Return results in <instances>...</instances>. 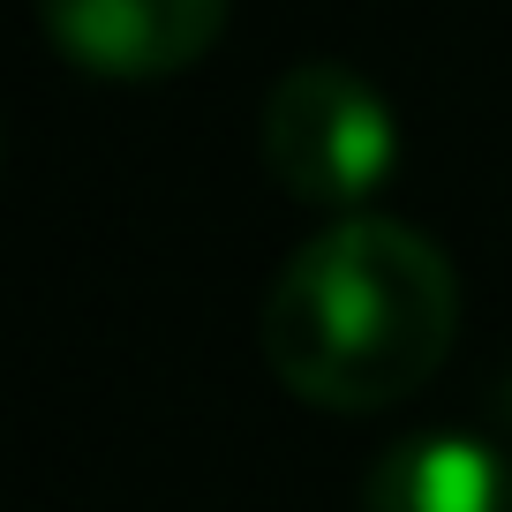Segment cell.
Segmentation results:
<instances>
[{"label": "cell", "mask_w": 512, "mask_h": 512, "mask_svg": "<svg viewBox=\"0 0 512 512\" xmlns=\"http://www.w3.org/2000/svg\"><path fill=\"white\" fill-rule=\"evenodd\" d=\"M256 339L294 400L384 415L445 369L460 339V272L422 226L354 211L279 264Z\"/></svg>", "instance_id": "1"}, {"label": "cell", "mask_w": 512, "mask_h": 512, "mask_svg": "<svg viewBox=\"0 0 512 512\" xmlns=\"http://www.w3.org/2000/svg\"><path fill=\"white\" fill-rule=\"evenodd\" d=\"M264 166L294 204L354 219V204H369L400 166V121L347 61H302L264 98Z\"/></svg>", "instance_id": "2"}, {"label": "cell", "mask_w": 512, "mask_h": 512, "mask_svg": "<svg viewBox=\"0 0 512 512\" xmlns=\"http://www.w3.org/2000/svg\"><path fill=\"white\" fill-rule=\"evenodd\" d=\"M46 46L106 83H166L219 46L234 0H31Z\"/></svg>", "instance_id": "3"}, {"label": "cell", "mask_w": 512, "mask_h": 512, "mask_svg": "<svg viewBox=\"0 0 512 512\" xmlns=\"http://www.w3.org/2000/svg\"><path fill=\"white\" fill-rule=\"evenodd\" d=\"M362 512H512V467L475 430H415L369 467Z\"/></svg>", "instance_id": "4"}]
</instances>
